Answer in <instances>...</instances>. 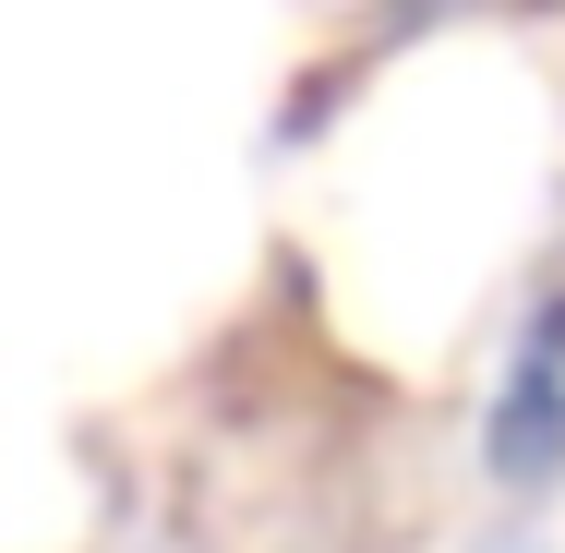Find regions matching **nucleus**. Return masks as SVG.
<instances>
[{
	"label": "nucleus",
	"instance_id": "obj_1",
	"mask_svg": "<svg viewBox=\"0 0 565 553\" xmlns=\"http://www.w3.org/2000/svg\"><path fill=\"white\" fill-rule=\"evenodd\" d=\"M481 457H493V481H518V493H542V481L565 469V289L518 326V349H505Z\"/></svg>",
	"mask_w": 565,
	"mask_h": 553
}]
</instances>
